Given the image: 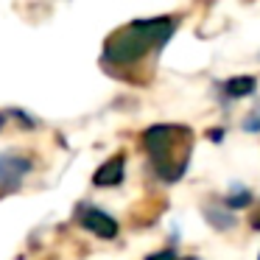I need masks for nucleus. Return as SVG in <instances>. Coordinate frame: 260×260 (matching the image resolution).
I'll return each instance as SVG.
<instances>
[{
    "mask_svg": "<svg viewBox=\"0 0 260 260\" xmlns=\"http://www.w3.org/2000/svg\"><path fill=\"white\" fill-rule=\"evenodd\" d=\"M176 23L168 17L157 20H137L132 25L118 28L104 45V59L109 64H132L140 62L143 56H148L151 51H157L171 34H174Z\"/></svg>",
    "mask_w": 260,
    "mask_h": 260,
    "instance_id": "obj_1",
    "label": "nucleus"
},
{
    "mask_svg": "<svg viewBox=\"0 0 260 260\" xmlns=\"http://www.w3.org/2000/svg\"><path fill=\"white\" fill-rule=\"evenodd\" d=\"M146 148L151 154V165L165 182H176L190 159V132L185 126H151L146 132Z\"/></svg>",
    "mask_w": 260,
    "mask_h": 260,
    "instance_id": "obj_2",
    "label": "nucleus"
},
{
    "mask_svg": "<svg viewBox=\"0 0 260 260\" xmlns=\"http://www.w3.org/2000/svg\"><path fill=\"white\" fill-rule=\"evenodd\" d=\"M79 218H81V226L90 230L92 235H98V238H115L118 235V221H115L112 215H107L104 210L84 207L79 213Z\"/></svg>",
    "mask_w": 260,
    "mask_h": 260,
    "instance_id": "obj_3",
    "label": "nucleus"
},
{
    "mask_svg": "<svg viewBox=\"0 0 260 260\" xmlns=\"http://www.w3.org/2000/svg\"><path fill=\"white\" fill-rule=\"evenodd\" d=\"M31 171V162L17 154H0V187H17L20 179Z\"/></svg>",
    "mask_w": 260,
    "mask_h": 260,
    "instance_id": "obj_4",
    "label": "nucleus"
},
{
    "mask_svg": "<svg viewBox=\"0 0 260 260\" xmlns=\"http://www.w3.org/2000/svg\"><path fill=\"white\" fill-rule=\"evenodd\" d=\"M120 179H123V157L115 154L112 159H107V162L95 171V179L92 182H95L98 187H112V185H118Z\"/></svg>",
    "mask_w": 260,
    "mask_h": 260,
    "instance_id": "obj_5",
    "label": "nucleus"
},
{
    "mask_svg": "<svg viewBox=\"0 0 260 260\" xmlns=\"http://www.w3.org/2000/svg\"><path fill=\"white\" fill-rule=\"evenodd\" d=\"M254 90V79L252 76H241V79H230L224 84V92L230 98H243V95H249V92Z\"/></svg>",
    "mask_w": 260,
    "mask_h": 260,
    "instance_id": "obj_6",
    "label": "nucleus"
},
{
    "mask_svg": "<svg viewBox=\"0 0 260 260\" xmlns=\"http://www.w3.org/2000/svg\"><path fill=\"white\" fill-rule=\"evenodd\" d=\"M249 190H238V193H230V196H226V207H243V204H249Z\"/></svg>",
    "mask_w": 260,
    "mask_h": 260,
    "instance_id": "obj_7",
    "label": "nucleus"
},
{
    "mask_svg": "<svg viewBox=\"0 0 260 260\" xmlns=\"http://www.w3.org/2000/svg\"><path fill=\"white\" fill-rule=\"evenodd\" d=\"M146 260H176V254H174V249H162L157 254H148Z\"/></svg>",
    "mask_w": 260,
    "mask_h": 260,
    "instance_id": "obj_8",
    "label": "nucleus"
},
{
    "mask_svg": "<svg viewBox=\"0 0 260 260\" xmlns=\"http://www.w3.org/2000/svg\"><path fill=\"white\" fill-rule=\"evenodd\" d=\"M252 226H254V230H260V210L252 215Z\"/></svg>",
    "mask_w": 260,
    "mask_h": 260,
    "instance_id": "obj_9",
    "label": "nucleus"
}]
</instances>
